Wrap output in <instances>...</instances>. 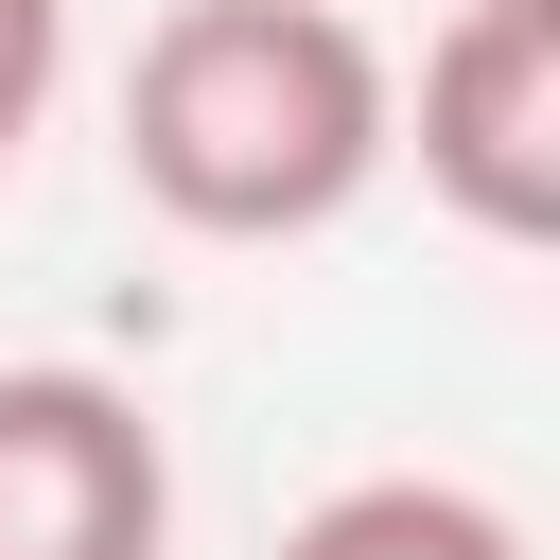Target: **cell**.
<instances>
[{
	"label": "cell",
	"instance_id": "obj_6",
	"mask_svg": "<svg viewBox=\"0 0 560 560\" xmlns=\"http://www.w3.org/2000/svg\"><path fill=\"white\" fill-rule=\"evenodd\" d=\"M332 18H350V0H332Z\"/></svg>",
	"mask_w": 560,
	"mask_h": 560
},
{
	"label": "cell",
	"instance_id": "obj_5",
	"mask_svg": "<svg viewBox=\"0 0 560 560\" xmlns=\"http://www.w3.org/2000/svg\"><path fill=\"white\" fill-rule=\"evenodd\" d=\"M52 88H70V0H0V175L35 158Z\"/></svg>",
	"mask_w": 560,
	"mask_h": 560
},
{
	"label": "cell",
	"instance_id": "obj_3",
	"mask_svg": "<svg viewBox=\"0 0 560 560\" xmlns=\"http://www.w3.org/2000/svg\"><path fill=\"white\" fill-rule=\"evenodd\" d=\"M0 560H175V438L122 368H0Z\"/></svg>",
	"mask_w": 560,
	"mask_h": 560
},
{
	"label": "cell",
	"instance_id": "obj_1",
	"mask_svg": "<svg viewBox=\"0 0 560 560\" xmlns=\"http://www.w3.org/2000/svg\"><path fill=\"white\" fill-rule=\"evenodd\" d=\"M402 70L332 0H175L122 52V175L192 245H315L368 210Z\"/></svg>",
	"mask_w": 560,
	"mask_h": 560
},
{
	"label": "cell",
	"instance_id": "obj_4",
	"mask_svg": "<svg viewBox=\"0 0 560 560\" xmlns=\"http://www.w3.org/2000/svg\"><path fill=\"white\" fill-rule=\"evenodd\" d=\"M280 560H525V525L455 472H350L280 525Z\"/></svg>",
	"mask_w": 560,
	"mask_h": 560
},
{
	"label": "cell",
	"instance_id": "obj_2",
	"mask_svg": "<svg viewBox=\"0 0 560 560\" xmlns=\"http://www.w3.org/2000/svg\"><path fill=\"white\" fill-rule=\"evenodd\" d=\"M385 158H420L472 245H560V0H455Z\"/></svg>",
	"mask_w": 560,
	"mask_h": 560
}]
</instances>
